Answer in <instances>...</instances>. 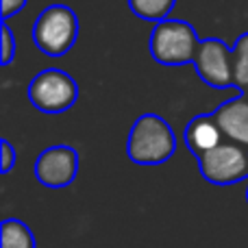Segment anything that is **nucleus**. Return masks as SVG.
Returning a JSON list of instances; mask_svg holds the SVG:
<instances>
[{
	"label": "nucleus",
	"mask_w": 248,
	"mask_h": 248,
	"mask_svg": "<svg viewBox=\"0 0 248 248\" xmlns=\"http://www.w3.org/2000/svg\"><path fill=\"white\" fill-rule=\"evenodd\" d=\"M176 137L172 126L157 113H144L131 126L126 141L128 159L137 166H161L174 155Z\"/></svg>",
	"instance_id": "1"
},
{
	"label": "nucleus",
	"mask_w": 248,
	"mask_h": 248,
	"mask_svg": "<svg viewBox=\"0 0 248 248\" xmlns=\"http://www.w3.org/2000/svg\"><path fill=\"white\" fill-rule=\"evenodd\" d=\"M201 39L189 22L168 20L157 22L150 35V55L161 65H185L194 63Z\"/></svg>",
	"instance_id": "2"
},
{
	"label": "nucleus",
	"mask_w": 248,
	"mask_h": 248,
	"mask_svg": "<svg viewBox=\"0 0 248 248\" xmlns=\"http://www.w3.org/2000/svg\"><path fill=\"white\" fill-rule=\"evenodd\" d=\"M78 37V17L68 4H50L33 24V42L44 55L63 57Z\"/></svg>",
	"instance_id": "3"
},
{
	"label": "nucleus",
	"mask_w": 248,
	"mask_h": 248,
	"mask_svg": "<svg viewBox=\"0 0 248 248\" xmlns=\"http://www.w3.org/2000/svg\"><path fill=\"white\" fill-rule=\"evenodd\" d=\"M78 98V85L63 70H42L29 83V100L42 113H63L74 107Z\"/></svg>",
	"instance_id": "4"
},
{
	"label": "nucleus",
	"mask_w": 248,
	"mask_h": 248,
	"mask_svg": "<svg viewBox=\"0 0 248 248\" xmlns=\"http://www.w3.org/2000/svg\"><path fill=\"white\" fill-rule=\"evenodd\" d=\"M198 168L202 179L214 185H235L248 181V148L224 140L214 150L198 157Z\"/></svg>",
	"instance_id": "5"
},
{
	"label": "nucleus",
	"mask_w": 248,
	"mask_h": 248,
	"mask_svg": "<svg viewBox=\"0 0 248 248\" xmlns=\"http://www.w3.org/2000/svg\"><path fill=\"white\" fill-rule=\"evenodd\" d=\"M194 68L198 77L216 90H227L235 85L233 78V52L220 39H202L194 57Z\"/></svg>",
	"instance_id": "6"
},
{
	"label": "nucleus",
	"mask_w": 248,
	"mask_h": 248,
	"mask_svg": "<svg viewBox=\"0 0 248 248\" xmlns=\"http://www.w3.org/2000/svg\"><path fill=\"white\" fill-rule=\"evenodd\" d=\"M78 174V153L72 146L57 144L42 150L35 161V179L50 189L68 187Z\"/></svg>",
	"instance_id": "7"
},
{
	"label": "nucleus",
	"mask_w": 248,
	"mask_h": 248,
	"mask_svg": "<svg viewBox=\"0 0 248 248\" xmlns=\"http://www.w3.org/2000/svg\"><path fill=\"white\" fill-rule=\"evenodd\" d=\"M214 118L222 131L224 140L240 144L248 148V96H235V98L222 103L214 111Z\"/></svg>",
	"instance_id": "8"
},
{
	"label": "nucleus",
	"mask_w": 248,
	"mask_h": 248,
	"mask_svg": "<svg viewBox=\"0 0 248 248\" xmlns=\"http://www.w3.org/2000/svg\"><path fill=\"white\" fill-rule=\"evenodd\" d=\"M224 141V135L220 131L218 122H216L214 113L211 116H196L192 122L185 126V144L187 148L196 155V159L201 155L214 150L216 146H220Z\"/></svg>",
	"instance_id": "9"
},
{
	"label": "nucleus",
	"mask_w": 248,
	"mask_h": 248,
	"mask_svg": "<svg viewBox=\"0 0 248 248\" xmlns=\"http://www.w3.org/2000/svg\"><path fill=\"white\" fill-rule=\"evenodd\" d=\"M0 242H2V248H37L31 229L16 218L2 220V227H0Z\"/></svg>",
	"instance_id": "10"
},
{
	"label": "nucleus",
	"mask_w": 248,
	"mask_h": 248,
	"mask_svg": "<svg viewBox=\"0 0 248 248\" xmlns=\"http://www.w3.org/2000/svg\"><path fill=\"white\" fill-rule=\"evenodd\" d=\"M174 4H176V0H128V7H131V11L137 17L155 22V24L168 20Z\"/></svg>",
	"instance_id": "11"
},
{
	"label": "nucleus",
	"mask_w": 248,
	"mask_h": 248,
	"mask_svg": "<svg viewBox=\"0 0 248 248\" xmlns=\"http://www.w3.org/2000/svg\"><path fill=\"white\" fill-rule=\"evenodd\" d=\"M231 52H233V78H235V85L240 90H244L248 83V33L237 37Z\"/></svg>",
	"instance_id": "12"
},
{
	"label": "nucleus",
	"mask_w": 248,
	"mask_h": 248,
	"mask_svg": "<svg viewBox=\"0 0 248 248\" xmlns=\"http://www.w3.org/2000/svg\"><path fill=\"white\" fill-rule=\"evenodd\" d=\"M0 44H2V50H0V63L9 65L13 61V55H16V37H13V33H11V29H9L7 22H2Z\"/></svg>",
	"instance_id": "13"
},
{
	"label": "nucleus",
	"mask_w": 248,
	"mask_h": 248,
	"mask_svg": "<svg viewBox=\"0 0 248 248\" xmlns=\"http://www.w3.org/2000/svg\"><path fill=\"white\" fill-rule=\"evenodd\" d=\"M16 159H17V155H16V148L11 146V141L2 140L0 141V172L9 174L11 168L16 166Z\"/></svg>",
	"instance_id": "14"
},
{
	"label": "nucleus",
	"mask_w": 248,
	"mask_h": 248,
	"mask_svg": "<svg viewBox=\"0 0 248 248\" xmlns=\"http://www.w3.org/2000/svg\"><path fill=\"white\" fill-rule=\"evenodd\" d=\"M0 2H2V22H7L11 16L20 13L29 0H0Z\"/></svg>",
	"instance_id": "15"
},
{
	"label": "nucleus",
	"mask_w": 248,
	"mask_h": 248,
	"mask_svg": "<svg viewBox=\"0 0 248 248\" xmlns=\"http://www.w3.org/2000/svg\"><path fill=\"white\" fill-rule=\"evenodd\" d=\"M242 92H244V94L248 96V83H246V87H244V90H242Z\"/></svg>",
	"instance_id": "16"
},
{
	"label": "nucleus",
	"mask_w": 248,
	"mask_h": 248,
	"mask_svg": "<svg viewBox=\"0 0 248 248\" xmlns=\"http://www.w3.org/2000/svg\"><path fill=\"white\" fill-rule=\"evenodd\" d=\"M246 201H248V189H246Z\"/></svg>",
	"instance_id": "17"
}]
</instances>
